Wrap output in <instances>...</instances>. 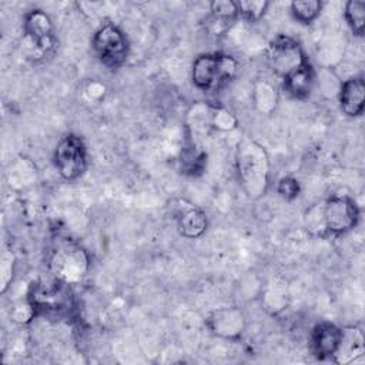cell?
I'll return each instance as SVG.
<instances>
[{
    "label": "cell",
    "mask_w": 365,
    "mask_h": 365,
    "mask_svg": "<svg viewBox=\"0 0 365 365\" xmlns=\"http://www.w3.org/2000/svg\"><path fill=\"white\" fill-rule=\"evenodd\" d=\"M53 163L58 175L66 181H76L87 170V148L77 134L63 135L53 154Z\"/></svg>",
    "instance_id": "cell-5"
},
{
    "label": "cell",
    "mask_w": 365,
    "mask_h": 365,
    "mask_svg": "<svg viewBox=\"0 0 365 365\" xmlns=\"http://www.w3.org/2000/svg\"><path fill=\"white\" fill-rule=\"evenodd\" d=\"M210 11L212 20L221 26L231 24L240 17L237 1L232 0H214L210 3Z\"/></svg>",
    "instance_id": "cell-19"
},
{
    "label": "cell",
    "mask_w": 365,
    "mask_h": 365,
    "mask_svg": "<svg viewBox=\"0 0 365 365\" xmlns=\"http://www.w3.org/2000/svg\"><path fill=\"white\" fill-rule=\"evenodd\" d=\"M238 71V60L225 53L200 54L191 68L194 86L202 91H217L227 86Z\"/></svg>",
    "instance_id": "cell-4"
},
{
    "label": "cell",
    "mask_w": 365,
    "mask_h": 365,
    "mask_svg": "<svg viewBox=\"0 0 365 365\" xmlns=\"http://www.w3.org/2000/svg\"><path fill=\"white\" fill-rule=\"evenodd\" d=\"M16 268V257L10 250H3L0 257V292L6 294L9 289Z\"/></svg>",
    "instance_id": "cell-22"
},
{
    "label": "cell",
    "mask_w": 365,
    "mask_h": 365,
    "mask_svg": "<svg viewBox=\"0 0 365 365\" xmlns=\"http://www.w3.org/2000/svg\"><path fill=\"white\" fill-rule=\"evenodd\" d=\"M91 46L98 60L110 68L121 67L127 60V36L114 23H106L101 27H98L93 36Z\"/></svg>",
    "instance_id": "cell-7"
},
{
    "label": "cell",
    "mask_w": 365,
    "mask_h": 365,
    "mask_svg": "<svg viewBox=\"0 0 365 365\" xmlns=\"http://www.w3.org/2000/svg\"><path fill=\"white\" fill-rule=\"evenodd\" d=\"M237 6H238L240 16L244 20L254 23L264 17L267 9L269 7V1H267V0H240V1H237Z\"/></svg>",
    "instance_id": "cell-21"
},
{
    "label": "cell",
    "mask_w": 365,
    "mask_h": 365,
    "mask_svg": "<svg viewBox=\"0 0 365 365\" xmlns=\"http://www.w3.org/2000/svg\"><path fill=\"white\" fill-rule=\"evenodd\" d=\"M251 100L254 108L259 114H271L275 111L279 100V94L274 83L267 78H257L252 84Z\"/></svg>",
    "instance_id": "cell-15"
},
{
    "label": "cell",
    "mask_w": 365,
    "mask_h": 365,
    "mask_svg": "<svg viewBox=\"0 0 365 365\" xmlns=\"http://www.w3.org/2000/svg\"><path fill=\"white\" fill-rule=\"evenodd\" d=\"M338 103L346 117H359L365 108V81L362 76H352L341 81Z\"/></svg>",
    "instance_id": "cell-13"
},
{
    "label": "cell",
    "mask_w": 365,
    "mask_h": 365,
    "mask_svg": "<svg viewBox=\"0 0 365 365\" xmlns=\"http://www.w3.org/2000/svg\"><path fill=\"white\" fill-rule=\"evenodd\" d=\"M235 168L240 185L250 200H258L265 195L269 187L271 163L264 145L250 137H244L237 145Z\"/></svg>",
    "instance_id": "cell-1"
},
{
    "label": "cell",
    "mask_w": 365,
    "mask_h": 365,
    "mask_svg": "<svg viewBox=\"0 0 365 365\" xmlns=\"http://www.w3.org/2000/svg\"><path fill=\"white\" fill-rule=\"evenodd\" d=\"M205 324L212 335L221 339L237 341L245 332L247 317L240 307L227 305L212 309L208 314Z\"/></svg>",
    "instance_id": "cell-9"
},
{
    "label": "cell",
    "mask_w": 365,
    "mask_h": 365,
    "mask_svg": "<svg viewBox=\"0 0 365 365\" xmlns=\"http://www.w3.org/2000/svg\"><path fill=\"white\" fill-rule=\"evenodd\" d=\"M87 250L71 238H57L47 257V267L54 279L68 285L80 284L90 271Z\"/></svg>",
    "instance_id": "cell-2"
},
{
    "label": "cell",
    "mask_w": 365,
    "mask_h": 365,
    "mask_svg": "<svg viewBox=\"0 0 365 365\" xmlns=\"http://www.w3.org/2000/svg\"><path fill=\"white\" fill-rule=\"evenodd\" d=\"M10 317H11V321L23 325V324H29L31 319L36 318V311L31 302L29 301V298H26L24 301H19L13 305Z\"/></svg>",
    "instance_id": "cell-24"
},
{
    "label": "cell",
    "mask_w": 365,
    "mask_h": 365,
    "mask_svg": "<svg viewBox=\"0 0 365 365\" xmlns=\"http://www.w3.org/2000/svg\"><path fill=\"white\" fill-rule=\"evenodd\" d=\"M24 34L34 46L36 50L41 53H47L54 47V26L50 16L40 10L34 9L24 16Z\"/></svg>",
    "instance_id": "cell-11"
},
{
    "label": "cell",
    "mask_w": 365,
    "mask_h": 365,
    "mask_svg": "<svg viewBox=\"0 0 365 365\" xmlns=\"http://www.w3.org/2000/svg\"><path fill=\"white\" fill-rule=\"evenodd\" d=\"M27 298L34 307L36 317L60 321L73 317L76 311L71 285L54 278L50 282H34L29 289Z\"/></svg>",
    "instance_id": "cell-3"
},
{
    "label": "cell",
    "mask_w": 365,
    "mask_h": 365,
    "mask_svg": "<svg viewBox=\"0 0 365 365\" xmlns=\"http://www.w3.org/2000/svg\"><path fill=\"white\" fill-rule=\"evenodd\" d=\"M308 63L302 46L287 34L275 36L267 47V64L274 74L285 78Z\"/></svg>",
    "instance_id": "cell-6"
},
{
    "label": "cell",
    "mask_w": 365,
    "mask_h": 365,
    "mask_svg": "<svg viewBox=\"0 0 365 365\" xmlns=\"http://www.w3.org/2000/svg\"><path fill=\"white\" fill-rule=\"evenodd\" d=\"M238 127V118L225 107L215 106L212 113V130L232 131Z\"/></svg>",
    "instance_id": "cell-23"
},
{
    "label": "cell",
    "mask_w": 365,
    "mask_h": 365,
    "mask_svg": "<svg viewBox=\"0 0 365 365\" xmlns=\"http://www.w3.org/2000/svg\"><path fill=\"white\" fill-rule=\"evenodd\" d=\"M321 10H322V1L319 0H298L289 4V11L294 20L305 26L315 21Z\"/></svg>",
    "instance_id": "cell-17"
},
{
    "label": "cell",
    "mask_w": 365,
    "mask_h": 365,
    "mask_svg": "<svg viewBox=\"0 0 365 365\" xmlns=\"http://www.w3.org/2000/svg\"><path fill=\"white\" fill-rule=\"evenodd\" d=\"M204 163H205V153L200 151L198 147L195 145V143H190L188 147H185L182 150L181 154V168L184 173H190V174H195L202 171L204 168Z\"/></svg>",
    "instance_id": "cell-20"
},
{
    "label": "cell",
    "mask_w": 365,
    "mask_h": 365,
    "mask_svg": "<svg viewBox=\"0 0 365 365\" xmlns=\"http://www.w3.org/2000/svg\"><path fill=\"white\" fill-rule=\"evenodd\" d=\"M344 16L354 36L362 37L365 30V1L362 0L346 1L344 9Z\"/></svg>",
    "instance_id": "cell-18"
},
{
    "label": "cell",
    "mask_w": 365,
    "mask_h": 365,
    "mask_svg": "<svg viewBox=\"0 0 365 365\" xmlns=\"http://www.w3.org/2000/svg\"><path fill=\"white\" fill-rule=\"evenodd\" d=\"M178 232L187 240H197L204 235L208 227L205 212L187 200H177L173 208Z\"/></svg>",
    "instance_id": "cell-10"
},
{
    "label": "cell",
    "mask_w": 365,
    "mask_h": 365,
    "mask_svg": "<svg viewBox=\"0 0 365 365\" xmlns=\"http://www.w3.org/2000/svg\"><path fill=\"white\" fill-rule=\"evenodd\" d=\"M301 187L294 177H282L277 184V192L287 201H291L299 195Z\"/></svg>",
    "instance_id": "cell-25"
},
{
    "label": "cell",
    "mask_w": 365,
    "mask_h": 365,
    "mask_svg": "<svg viewBox=\"0 0 365 365\" xmlns=\"http://www.w3.org/2000/svg\"><path fill=\"white\" fill-rule=\"evenodd\" d=\"M282 80L284 88L291 97L304 100L312 93L317 84V71L309 63H305L302 67H299Z\"/></svg>",
    "instance_id": "cell-14"
},
{
    "label": "cell",
    "mask_w": 365,
    "mask_h": 365,
    "mask_svg": "<svg viewBox=\"0 0 365 365\" xmlns=\"http://www.w3.org/2000/svg\"><path fill=\"white\" fill-rule=\"evenodd\" d=\"M321 215L324 228L334 235H341L356 227L361 212L349 195H332L324 202Z\"/></svg>",
    "instance_id": "cell-8"
},
{
    "label": "cell",
    "mask_w": 365,
    "mask_h": 365,
    "mask_svg": "<svg viewBox=\"0 0 365 365\" xmlns=\"http://www.w3.org/2000/svg\"><path fill=\"white\" fill-rule=\"evenodd\" d=\"M342 339V328L332 322H319L314 327L309 338V348L315 358L332 359Z\"/></svg>",
    "instance_id": "cell-12"
},
{
    "label": "cell",
    "mask_w": 365,
    "mask_h": 365,
    "mask_svg": "<svg viewBox=\"0 0 365 365\" xmlns=\"http://www.w3.org/2000/svg\"><path fill=\"white\" fill-rule=\"evenodd\" d=\"M364 354V335L359 328H342V339L334 356L338 364H349Z\"/></svg>",
    "instance_id": "cell-16"
}]
</instances>
